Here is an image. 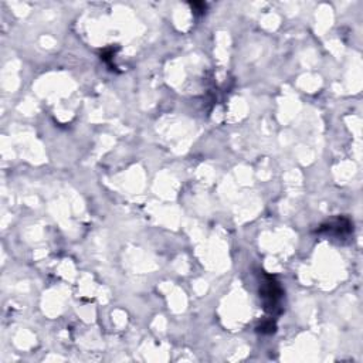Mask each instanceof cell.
Listing matches in <instances>:
<instances>
[{"mask_svg":"<svg viewBox=\"0 0 363 363\" xmlns=\"http://www.w3.org/2000/svg\"><path fill=\"white\" fill-rule=\"evenodd\" d=\"M350 230H352V223L348 219H345V217H338V219H334V220L322 224L318 229V231L319 233H326V234L343 235L350 233Z\"/></svg>","mask_w":363,"mask_h":363,"instance_id":"2","label":"cell"},{"mask_svg":"<svg viewBox=\"0 0 363 363\" xmlns=\"http://www.w3.org/2000/svg\"><path fill=\"white\" fill-rule=\"evenodd\" d=\"M277 329L276 322L273 319H267V321H262L258 326H257V332L264 334V335H269V334H274Z\"/></svg>","mask_w":363,"mask_h":363,"instance_id":"3","label":"cell"},{"mask_svg":"<svg viewBox=\"0 0 363 363\" xmlns=\"http://www.w3.org/2000/svg\"><path fill=\"white\" fill-rule=\"evenodd\" d=\"M260 296L262 298L264 310L267 311L268 314H280L281 312V301L284 298V291L276 278L265 274V273H262Z\"/></svg>","mask_w":363,"mask_h":363,"instance_id":"1","label":"cell"},{"mask_svg":"<svg viewBox=\"0 0 363 363\" xmlns=\"http://www.w3.org/2000/svg\"><path fill=\"white\" fill-rule=\"evenodd\" d=\"M192 7L196 9L197 13H202V12L206 10V5H204V3H192Z\"/></svg>","mask_w":363,"mask_h":363,"instance_id":"4","label":"cell"}]
</instances>
